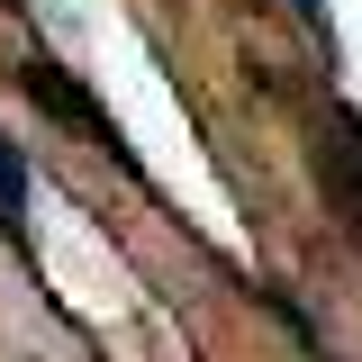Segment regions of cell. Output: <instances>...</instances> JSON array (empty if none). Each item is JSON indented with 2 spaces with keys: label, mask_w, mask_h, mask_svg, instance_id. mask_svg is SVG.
<instances>
[{
  "label": "cell",
  "mask_w": 362,
  "mask_h": 362,
  "mask_svg": "<svg viewBox=\"0 0 362 362\" xmlns=\"http://www.w3.org/2000/svg\"><path fill=\"white\" fill-rule=\"evenodd\" d=\"M0 235H9L18 254L37 245V235H28V154H18L9 136H0Z\"/></svg>",
  "instance_id": "1"
},
{
  "label": "cell",
  "mask_w": 362,
  "mask_h": 362,
  "mask_svg": "<svg viewBox=\"0 0 362 362\" xmlns=\"http://www.w3.org/2000/svg\"><path fill=\"white\" fill-rule=\"evenodd\" d=\"M290 9H299V28H308V37H326V45H335V28H326V0H290Z\"/></svg>",
  "instance_id": "2"
}]
</instances>
